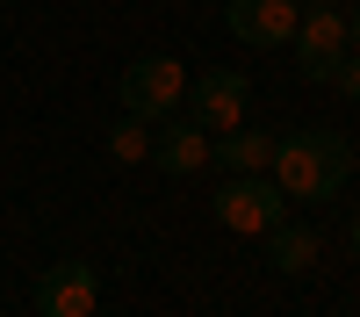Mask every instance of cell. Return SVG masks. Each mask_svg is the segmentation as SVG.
Instances as JSON below:
<instances>
[{
  "label": "cell",
  "mask_w": 360,
  "mask_h": 317,
  "mask_svg": "<svg viewBox=\"0 0 360 317\" xmlns=\"http://www.w3.org/2000/svg\"><path fill=\"white\" fill-rule=\"evenodd\" d=\"M266 173H274V188H281L288 202H332V195L353 181V144H346L339 130H324V123H303V130L274 137Z\"/></svg>",
  "instance_id": "1"
},
{
  "label": "cell",
  "mask_w": 360,
  "mask_h": 317,
  "mask_svg": "<svg viewBox=\"0 0 360 317\" xmlns=\"http://www.w3.org/2000/svg\"><path fill=\"white\" fill-rule=\"evenodd\" d=\"M281 209H288V195L274 188V173H231L217 188V224L238 231V238H266L281 224Z\"/></svg>",
  "instance_id": "2"
},
{
  "label": "cell",
  "mask_w": 360,
  "mask_h": 317,
  "mask_svg": "<svg viewBox=\"0 0 360 317\" xmlns=\"http://www.w3.org/2000/svg\"><path fill=\"white\" fill-rule=\"evenodd\" d=\"M180 101H188V123H195V130L224 137V130H238V123H245L252 86H245V72H224V65H217V72H195Z\"/></svg>",
  "instance_id": "3"
},
{
  "label": "cell",
  "mask_w": 360,
  "mask_h": 317,
  "mask_svg": "<svg viewBox=\"0 0 360 317\" xmlns=\"http://www.w3.org/2000/svg\"><path fill=\"white\" fill-rule=\"evenodd\" d=\"M288 44H295V72L324 86V79H332V65L353 51V44H346V8H332V0H310V15L295 22Z\"/></svg>",
  "instance_id": "4"
},
{
  "label": "cell",
  "mask_w": 360,
  "mask_h": 317,
  "mask_svg": "<svg viewBox=\"0 0 360 317\" xmlns=\"http://www.w3.org/2000/svg\"><path fill=\"white\" fill-rule=\"evenodd\" d=\"M101 303V274L86 259H51L37 274V317H94Z\"/></svg>",
  "instance_id": "5"
},
{
  "label": "cell",
  "mask_w": 360,
  "mask_h": 317,
  "mask_svg": "<svg viewBox=\"0 0 360 317\" xmlns=\"http://www.w3.org/2000/svg\"><path fill=\"white\" fill-rule=\"evenodd\" d=\"M180 94H188V72H180L173 58H137V65L123 72V115L159 123V115L180 108Z\"/></svg>",
  "instance_id": "6"
},
{
  "label": "cell",
  "mask_w": 360,
  "mask_h": 317,
  "mask_svg": "<svg viewBox=\"0 0 360 317\" xmlns=\"http://www.w3.org/2000/svg\"><path fill=\"white\" fill-rule=\"evenodd\" d=\"M295 22H303V0H224V29L238 44H252V51L288 44Z\"/></svg>",
  "instance_id": "7"
},
{
  "label": "cell",
  "mask_w": 360,
  "mask_h": 317,
  "mask_svg": "<svg viewBox=\"0 0 360 317\" xmlns=\"http://www.w3.org/2000/svg\"><path fill=\"white\" fill-rule=\"evenodd\" d=\"M152 159H159V173H173V181H188V173H202V166H209V130H195L188 115H159Z\"/></svg>",
  "instance_id": "8"
},
{
  "label": "cell",
  "mask_w": 360,
  "mask_h": 317,
  "mask_svg": "<svg viewBox=\"0 0 360 317\" xmlns=\"http://www.w3.org/2000/svg\"><path fill=\"white\" fill-rule=\"evenodd\" d=\"M209 159H217L224 173H266V159H274V130H224V137H209Z\"/></svg>",
  "instance_id": "9"
},
{
  "label": "cell",
  "mask_w": 360,
  "mask_h": 317,
  "mask_svg": "<svg viewBox=\"0 0 360 317\" xmlns=\"http://www.w3.org/2000/svg\"><path fill=\"white\" fill-rule=\"evenodd\" d=\"M266 238H274V245H266L274 274H310V267H317V245H324L317 231H303V224H288V216H281L274 231H266Z\"/></svg>",
  "instance_id": "10"
},
{
  "label": "cell",
  "mask_w": 360,
  "mask_h": 317,
  "mask_svg": "<svg viewBox=\"0 0 360 317\" xmlns=\"http://www.w3.org/2000/svg\"><path fill=\"white\" fill-rule=\"evenodd\" d=\"M108 159H123V166L152 159V123H144V115H123V123L108 130Z\"/></svg>",
  "instance_id": "11"
},
{
  "label": "cell",
  "mask_w": 360,
  "mask_h": 317,
  "mask_svg": "<svg viewBox=\"0 0 360 317\" xmlns=\"http://www.w3.org/2000/svg\"><path fill=\"white\" fill-rule=\"evenodd\" d=\"M332 86H339L346 101H360V51H346L339 65H332Z\"/></svg>",
  "instance_id": "12"
},
{
  "label": "cell",
  "mask_w": 360,
  "mask_h": 317,
  "mask_svg": "<svg viewBox=\"0 0 360 317\" xmlns=\"http://www.w3.org/2000/svg\"><path fill=\"white\" fill-rule=\"evenodd\" d=\"M346 44L360 51V8H346Z\"/></svg>",
  "instance_id": "13"
},
{
  "label": "cell",
  "mask_w": 360,
  "mask_h": 317,
  "mask_svg": "<svg viewBox=\"0 0 360 317\" xmlns=\"http://www.w3.org/2000/svg\"><path fill=\"white\" fill-rule=\"evenodd\" d=\"M346 245H353V252H360V209H353V224H346Z\"/></svg>",
  "instance_id": "14"
}]
</instances>
